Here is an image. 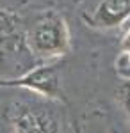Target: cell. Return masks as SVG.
Listing matches in <instances>:
<instances>
[{
	"mask_svg": "<svg viewBox=\"0 0 130 133\" xmlns=\"http://www.w3.org/2000/svg\"><path fill=\"white\" fill-rule=\"evenodd\" d=\"M34 44L39 51H55L62 46L61 30L55 23H41L34 30Z\"/></svg>",
	"mask_w": 130,
	"mask_h": 133,
	"instance_id": "cell-1",
	"label": "cell"
},
{
	"mask_svg": "<svg viewBox=\"0 0 130 133\" xmlns=\"http://www.w3.org/2000/svg\"><path fill=\"white\" fill-rule=\"evenodd\" d=\"M130 12V0H103L98 9V20L103 25H116Z\"/></svg>",
	"mask_w": 130,
	"mask_h": 133,
	"instance_id": "cell-2",
	"label": "cell"
},
{
	"mask_svg": "<svg viewBox=\"0 0 130 133\" xmlns=\"http://www.w3.org/2000/svg\"><path fill=\"white\" fill-rule=\"evenodd\" d=\"M16 130L18 133H55L54 126L46 123L38 114L21 112L16 119Z\"/></svg>",
	"mask_w": 130,
	"mask_h": 133,
	"instance_id": "cell-3",
	"label": "cell"
},
{
	"mask_svg": "<svg viewBox=\"0 0 130 133\" xmlns=\"http://www.w3.org/2000/svg\"><path fill=\"white\" fill-rule=\"evenodd\" d=\"M55 73L52 69H39L34 75H30L29 78L25 80V83H29L36 89H41L43 92H54L55 89Z\"/></svg>",
	"mask_w": 130,
	"mask_h": 133,
	"instance_id": "cell-4",
	"label": "cell"
},
{
	"mask_svg": "<svg viewBox=\"0 0 130 133\" xmlns=\"http://www.w3.org/2000/svg\"><path fill=\"white\" fill-rule=\"evenodd\" d=\"M125 46H127V48H130V34H128V37H127V41H125Z\"/></svg>",
	"mask_w": 130,
	"mask_h": 133,
	"instance_id": "cell-5",
	"label": "cell"
},
{
	"mask_svg": "<svg viewBox=\"0 0 130 133\" xmlns=\"http://www.w3.org/2000/svg\"><path fill=\"white\" fill-rule=\"evenodd\" d=\"M127 110H128V114H130V96L127 98Z\"/></svg>",
	"mask_w": 130,
	"mask_h": 133,
	"instance_id": "cell-6",
	"label": "cell"
},
{
	"mask_svg": "<svg viewBox=\"0 0 130 133\" xmlns=\"http://www.w3.org/2000/svg\"><path fill=\"white\" fill-rule=\"evenodd\" d=\"M0 66H2V59H0Z\"/></svg>",
	"mask_w": 130,
	"mask_h": 133,
	"instance_id": "cell-7",
	"label": "cell"
}]
</instances>
